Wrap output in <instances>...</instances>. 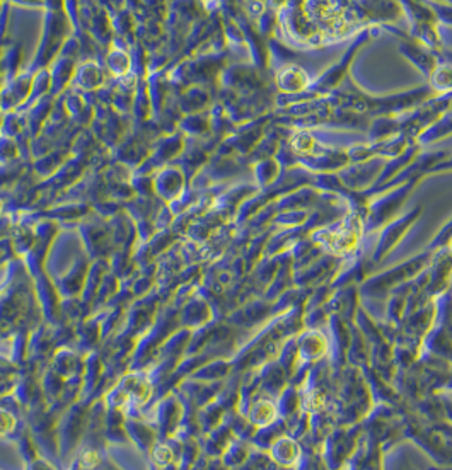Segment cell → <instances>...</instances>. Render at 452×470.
Segmentation results:
<instances>
[{"label": "cell", "mask_w": 452, "mask_h": 470, "mask_svg": "<svg viewBox=\"0 0 452 470\" xmlns=\"http://www.w3.org/2000/svg\"><path fill=\"white\" fill-rule=\"evenodd\" d=\"M2 420H4V422H6V424H4V431H11L12 424H14V421L11 420V416H9V414H4Z\"/></svg>", "instance_id": "cell-1"}]
</instances>
